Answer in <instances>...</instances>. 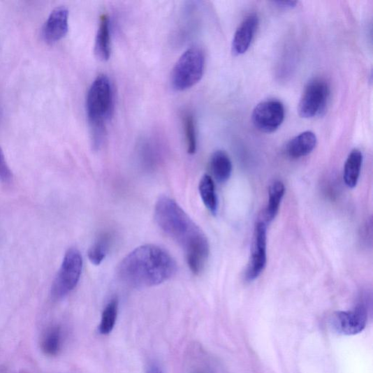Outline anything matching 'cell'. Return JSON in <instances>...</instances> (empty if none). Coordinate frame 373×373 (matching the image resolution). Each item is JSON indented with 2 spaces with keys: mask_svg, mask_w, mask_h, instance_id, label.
Returning a JSON list of instances; mask_svg holds the SVG:
<instances>
[{
  "mask_svg": "<svg viewBox=\"0 0 373 373\" xmlns=\"http://www.w3.org/2000/svg\"><path fill=\"white\" fill-rule=\"evenodd\" d=\"M155 219L159 228L182 248L192 272L200 275L210 254L206 234L174 199L168 196H161L157 200Z\"/></svg>",
  "mask_w": 373,
  "mask_h": 373,
  "instance_id": "cell-1",
  "label": "cell"
},
{
  "mask_svg": "<svg viewBox=\"0 0 373 373\" xmlns=\"http://www.w3.org/2000/svg\"><path fill=\"white\" fill-rule=\"evenodd\" d=\"M177 265L165 249L155 244L136 248L121 262L118 277L127 285L145 288L159 285L172 279Z\"/></svg>",
  "mask_w": 373,
  "mask_h": 373,
  "instance_id": "cell-2",
  "label": "cell"
},
{
  "mask_svg": "<svg viewBox=\"0 0 373 373\" xmlns=\"http://www.w3.org/2000/svg\"><path fill=\"white\" fill-rule=\"evenodd\" d=\"M87 113L92 129L96 148L103 144L106 135V122L113 112V93L110 79L101 75L93 82L88 93Z\"/></svg>",
  "mask_w": 373,
  "mask_h": 373,
  "instance_id": "cell-3",
  "label": "cell"
},
{
  "mask_svg": "<svg viewBox=\"0 0 373 373\" xmlns=\"http://www.w3.org/2000/svg\"><path fill=\"white\" fill-rule=\"evenodd\" d=\"M205 68V57L198 47L186 50L173 68L171 82L179 92L189 89L202 78Z\"/></svg>",
  "mask_w": 373,
  "mask_h": 373,
  "instance_id": "cell-4",
  "label": "cell"
},
{
  "mask_svg": "<svg viewBox=\"0 0 373 373\" xmlns=\"http://www.w3.org/2000/svg\"><path fill=\"white\" fill-rule=\"evenodd\" d=\"M82 270V257L80 251L71 248L63 259L59 273L53 283L52 295L55 300H61L69 295L77 286Z\"/></svg>",
  "mask_w": 373,
  "mask_h": 373,
  "instance_id": "cell-5",
  "label": "cell"
},
{
  "mask_svg": "<svg viewBox=\"0 0 373 373\" xmlns=\"http://www.w3.org/2000/svg\"><path fill=\"white\" fill-rule=\"evenodd\" d=\"M330 97L328 82L316 78L310 81L305 89L298 105L301 117L312 118L324 112Z\"/></svg>",
  "mask_w": 373,
  "mask_h": 373,
  "instance_id": "cell-6",
  "label": "cell"
},
{
  "mask_svg": "<svg viewBox=\"0 0 373 373\" xmlns=\"http://www.w3.org/2000/svg\"><path fill=\"white\" fill-rule=\"evenodd\" d=\"M267 264V224L259 220L254 226L245 279L251 282L263 272Z\"/></svg>",
  "mask_w": 373,
  "mask_h": 373,
  "instance_id": "cell-7",
  "label": "cell"
},
{
  "mask_svg": "<svg viewBox=\"0 0 373 373\" xmlns=\"http://www.w3.org/2000/svg\"><path fill=\"white\" fill-rule=\"evenodd\" d=\"M285 117L283 104L278 100L262 101L254 109L251 119L257 129L263 133H273L282 124Z\"/></svg>",
  "mask_w": 373,
  "mask_h": 373,
  "instance_id": "cell-8",
  "label": "cell"
},
{
  "mask_svg": "<svg viewBox=\"0 0 373 373\" xmlns=\"http://www.w3.org/2000/svg\"><path fill=\"white\" fill-rule=\"evenodd\" d=\"M367 321V311L364 303L351 311L336 312L332 317L331 326L339 334L355 335L362 332Z\"/></svg>",
  "mask_w": 373,
  "mask_h": 373,
  "instance_id": "cell-9",
  "label": "cell"
},
{
  "mask_svg": "<svg viewBox=\"0 0 373 373\" xmlns=\"http://www.w3.org/2000/svg\"><path fill=\"white\" fill-rule=\"evenodd\" d=\"M69 10L60 6L50 14L44 26L43 36L48 44H54L64 38L69 29Z\"/></svg>",
  "mask_w": 373,
  "mask_h": 373,
  "instance_id": "cell-10",
  "label": "cell"
},
{
  "mask_svg": "<svg viewBox=\"0 0 373 373\" xmlns=\"http://www.w3.org/2000/svg\"><path fill=\"white\" fill-rule=\"evenodd\" d=\"M259 24L258 16L251 14L242 22L237 29L231 45L233 56L239 57L244 54L257 31Z\"/></svg>",
  "mask_w": 373,
  "mask_h": 373,
  "instance_id": "cell-11",
  "label": "cell"
},
{
  "mask_svg": "<svg viewBox=\"0 0 373 373\" xmlns=\"http://www.w3.org/2000/svg\"><path fill=\"white\" fill-rule=\"evenodd\" d=\"M317 144L316 134L311 131H304L296 136L287 144L286 152L293 159H298L309 156Z\"/></svg>",
  "mask_w": 373,
  "mask_h": 373,
  "instance_id": "cell-12",
  "label": "cell"
},
{
  "mask_svg": "<svg viewBox=\"0 0 373 373\" xmlns=\"http://www.w3.org/2000/svg\"><path fill=\"white\" fill-rule=\"evenodd\" d=\"M111 33L109 16L106 14L100 17L96 33L94 52L101 61H108L111 56Z\"/></svg>",
  "mask_w": 373,
  "mask_h": 373,
  "instance_id": "cell-13",
  "label": "cell"
},
{
  "mask_svg": "<svg viewBox=\"0 0 373 373\" xmlns=\"http://www.w3.org/2000/svg\"><path fill=\"white\" fill-rule=\"evenodd\" d=\"M363 162V156L360 150L353 149L349 155L344 165V181L349 189H354L358 185Z\"/></svg>",
  "mask_w": 373,
  "mask_h": 373,
  "instance_id": "cell-14",
  "label": "cell"
},
{
  "mask_svg": "<svg viewBox=\"0 0 373 373\" xmlns=\"http://www.w3.org/2000/svg\"><path fill=\"white\" fill-rule=\"evenodd\" d=\"M210 170L218 182L225 183L229 180L233 172V165L226 152L217 150L214 152L210 159Z\"/></svg>",
  "mask_w": 373,
  "mask_h": 373,
  "instance_id": "cell-15",
  "label": "cell"
},
{
  "mask_svg": "<svg viewBox=\"0 0 373 373\" xmlns=\"http://www.w3.org/2000/svg\"><path fill=\"white\" fill-rule=\"evenodd\" d=\"M284 194L285 186L281 181L277 180L271 184L268 191V203L264 214V221L266 224L272 222L277 216Z\"/></svg>",
  "mask_w": 373,
  "mask_h": 373,
  "instance_id": "cell-16",
  "label": "cell"
},
{
  "mask_svg": "<svg viewBox=\"0 0 373 373\" xmlns=\"http://www.w3.org/2000/svg\"><path fill=\"white\" fill-rule=\"evenodd\" d=\"M198 191L205 207L212 214L216 215L218 210V199L215 184L210 175H205L202 177L198 184Z\"/></svg>",
  "mask_w": 373,
  "mask_h": 373,
  "instance_id": "cell-17",
  "label": "cell"
},
{
  "mask_svg": "<svg viewBox=\"0 0 373 373\" xmlns=\"http://www.w3.org/2000/svg\"><path fill=\"white\" fill-rule=\"evenodd\" d=\"M62 332L59 327L50 328L45 334L41 346L44 353L48 356H57L61 349Z\"/></svg>",
  "mask_w": 373,
  "mask_h": 373,
  "instance_id": "cell-18",
  "label": "cell"
},
{
  "mask_svg": "<svg viewBox=\"0 0 373 373\" xmlns=\"http://www.w3.org/2000/svg\"><path fill=\"white\" fill-rule=\"evenodd\" d=\"M118 314V300L113 298L105 308L98 327L101 335L110 334L115 328Z\"/></svg>",
  "mask_w": 373,
  "mask_h": 373,
  "instance_id": "cell-19",
  "label": "cell"
},
{
  "mask_svg": "<svg viewBox=\"0 0 373 373\" xmlns=\"http://www.w3.org/2000/svg\"><path fill=\"white\" fill-rule=\"evenodd\" d=\"M110 236L109 234L101 235L98 240L89 249L88 258L92 264L99 265L108 256L110 246Z\"/></svg>",
  "mask_w": 373,
  "mask_h": 373,
  "instance_id": "cell-20",
  "label": "cell"
},
{
  "mask_svg": "<svg viewBox=\"0 0 373 373\" xmlns=\"http://www.w3.org/2000/svg\"><path fill=\"white\" fill-rule=\"evenodd\" d=\"M186 149L191 155L196 154L197 149V137L195 120L191 113H186L183 117Z\"/></svg>",
  "mask_w": 373,
  "mask_h": 373,
  "instance_id": "cell-21",
  "label": "cell"
},
{
  "mask_svg": "<svg viewBox=\"0 0 373 373\" xmlns=\"http://www.w3.org/2000/svg\"><path fill=\"white\" fill-rule=\"evenodd\" d=\"M13 180L12 172L6 162L3 150L0 147V181L9 183Z\"/></svg>",
  "mask_w": 373,
  "mask_h": 373,
  "instance_id": "cell-22",
  "label": "cell"
},
{
  "mask_svg": "<svg viewBox=\"0 0 373 373\" xmlns=\"http://www.w3.org/2000/svg\"><path fill=\"white\" fill-rule=\"evenodd\" d=\"M372 218L367 221L361 231V238L363 243L368 245V243L372 244Z\"/></svg>",
  "mask_w": 373,
  "mask_h": 373,
  "instance_id": "cell-23",
  "label": "cell"
},
{
  "mask_svg": "<svg viewBox=\"0 0 373 373\" xmlns=\"http://www.w3.org/2000/svg\"><path fill=\"white\" fill-rule=\"evenodd\" d=\"M296 1H277L274 2V4L277 5V7L283 9H291L296 6Z\"/></svg>",
  "mask_w": 373,
  "mask_h": 373,
  "instance_id": "cell-24",
  "label": "cell"
},
{
  "mask_svg": "<svg viewBox=\"0 0 373 373\" xmlns=\"http://www.w3.org/2000/svg\"><path fill=\"white\" fill-rule=\"evenodd\" d=\"M191 373H210L207 370L203 368H197L192 371Z\"/></svg>",
  "mask_w": 373,
  "mask_h": 373,
  "instance_id": "cell-25",
  "label": "cell"
},
{
  "mask_svg": "<svg viewBox=\"0 0 373 373\" xmlns=\"http://www.w3.org/2000/svg\"><path fill=\"white\" fill-rule=\"evenodd\" d=\"M147 373H163L162 371L158 367H152Z\"/></svg>",
  "mask_w": 373,
  "mask_h": 373,
  "instance_id": "cell-26",
  "label": "cell"
}]
</instances>
